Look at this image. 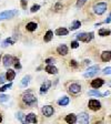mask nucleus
<instances>
[{
	"label": "nucleus",
	"instance_id": "obj_7",
	"mask_svg": "<svg viewBox=\"0 0 111 124\" xmlns=\"http://www.w3.org/2000/svg\"><path fill=\"white\" fill-rule=\"evenodd\" d=\"M15 60L16 58H13L12 55H10V54H6L5 57H3V65H5L6 68H9L11 64H13L15 63Z\"/></svg>",
	"mask_w": 111,
	"mask_h": 124
},
{
	"label": "nucleus",
	"instance_id": "obj_20",
	"mask_svg": "<svg viewBox=\"0 0 111 124\" xmlns=\"http://www.w3.org/2000/svg\"><path fill=\"white\" fill-rule=\"evenodd\" d=\"M16 117H17L22 124H28L27 123V120H26V115H25L22 112H18V113L16 114Z\"/></svg>",
	"mask_w": 111,
	"mask_h": 124
},
{
	"label": "nucleus",
	"instance_id": "obj_16",
	"mask_svg": "<svg viewBox=\"0 0 111 124\" xmlns=\"http://www.w3.org/2000/svg\"><path fill=\"white\" fill-rule=\"evenodd\" d=\"M101 60L103 62H109L111 60V50L110 51H103L101 53Z\"/></svg>",
	"mask_w": 111,
	"mask_h": 124
},
{
	"label": "nucleus",
	"instance_id": "obj_11",
	"mask_svg": "<svg viewBox=\"0 0 111 124\" xmlns=\"http://www.w3.org/2000/svg\"><path fill=\"white\" fill-rule=\"evenodd\" d=\"M104 84V81L102 80V79H100V78H98V79H94V80L91 81V86H92L93 89H99L101 88L102 85Z\"/></svg>",
	"mask_w": 111,
	"mask_h": 124
},
{
	"label": "nucleus",
	"instance_id": "obj_14",
	"mask_svg": "<svg viewBox=\"0 0 111 124\" xmlns=\"http://www.w3.org/2000/svg\"><path fill=\"white\" fill-rule=\"evenodd\" d=\"M26 120L28 124H37V116L34 113H29L28 115H26Z\"/></svg>",
	"mask_w": 111,
	"mask_h": 124
},
{
	"label": "nucleus",
	"instance_id": "obj_24",
	"mask_svg": "<svg viewBox=\"0 0 111 124\" xmlns=\"http://www.w3.org/2000/svg\"><path fill=\"white\" fill-rule=\"evenodd\" d=\"M52 37H53V32H52L51 30H48V31L46 32V34H44V38H43L44 42H49V41H51Z\"/></svg>",
	"mask_w": 111,
	"mask_h": 124
},
{
	"label": "nucleus",
	"instance_id": "obj_13",
	"mask_svg": "<svg viewBox=\"0 0 111 124\" xmlns=\"http://www.w3.org/2000/svg\"><path fill=\"white\" fill-rule=\"evenodd\" d=\"M50 86H51V82H50L49 80H46L43 83H42L41 88H40V94H44V93H47L48 90L50 89Z\"/></svg>",
	"mask_w": 111,
	"mask_h": 124
},
{
	"label": "nucleus",
	"instance_id": "obj_33",
	"mask_svg": "<svg viewBox=\"0 0 111 124\" xmlns=\"http://www.w3.org/2000/svg\"><path fill=\"white\" fill-rule=\"evenodd\" d=\"M39 9H40V6H39V5H34L32 7H31L30 11H31V12H36V11H38Z\"/></svg>",
	"mask_w": 111,
	"mask_h": 124
},
{
	"label": "nucleus",
	"instance_id": "obj_21",
	"mask_svg": "<svg viewBox=\"0 0 111 124\" xmlns=\"http://www.w3.org/2000/svg\"><path fill=\"white\" fill-rule=\"evenodd\" d=\"M70 100L68 96H63V98H61L59 101H58V104H59L60 106H67L68 104H69Z\"/></svg>",
	"mask_w": 111,
	"mask_h": 124
},
{
	"label": "nucleus",
	"instance_id": "obj_23",
	"mask_svg": "<svg viewBox=\"0 0 111 124\" xmlns=\"http://www.w3.org/2000/svg\"><path fill=\"white\" fill-rule=\"evenodd\" d=\"M30 79H31L30 75H25V77L22 78V80H21V86L26 88L27 85L29 84V82H30Z\"/></svg>",
	"mask_w": 111,
	"mask_h": 124
},
{
	"label": "nucleus",
	"instance_id": "obj_41",
	"mask_svg": "<svg viewBox=\"0 0 111 124\" xmlns=\"http://www.w3.org/2000/svg\"><path fill=\"white\" fill-rule=\"evenodd\" d=\"M111 22V12H110V15H109V17L104 20V23H110Z\"/></svg>",
	"mask_w": 111,
	"mask_h": 124
},
{
	"label": "nucleus",
	"instance_id": "obj_38",
	"mask_svg": "<svg viewBox=\"0 0 111 124\" xmlns=\"http://www.w3.org/2000/svg\"><path fill=\"white\" fill-rule=\"evenodd\" d=\"M54 61H56L54 59H52V58H49V59L46 60V63H47V64H53Z\"/></svg>",
	"mask_w": 111,
	"mask_h": 124
},
{
	"label": "nucleus",
	"instance_id": "obj_39",
	"mask_svg": "<svg viewBox=\"0 0 111 124\" xmlns=\"http://www.w3.org/2000/svg\"><path fill=\"white\" fill-rule=\"evenodd\" d=\"M27 5H28V0H21V7H22L23 9L27 8Z\"/></svg>",
	"mask_w": 111,
	"mask_h": 124
},
{
	"label": "nucleus",
	"instance_id": "obj_27",
	"mask_svg": "<svg viewBox=\"0 0 111 124\" xmlns=\"http://www.w3.org/2000/svg\"><path fill=\"white\" fill-rule=\"evenodd\" d=\"M81 27V22L79 20H75L72 22V24H71V27H70V30H77L78 28H80Z\"/></svg>",
	"mask_w": 111,
	"mask_h": 124
},
{
	"label": "nucleus",
	"instance_id": "obj_10",
	"mask_svg": "<svg viewBox=\"0 0 111 124\" xmlns=\"http://www.w3.org/2000/svg\"><path fill=\"white\" fill-rule=\"evenodd\" d=\"M53 112H54V110L51 105H44L43 108H42V113H43V115L47 116V117H50V116L53 114Z\"/></svg>",
	"mask_w": 111,
	"mask_h": 124
},
{
	"label": "nucleus",
	"instance_id": "obj_25",
	"mask_svg": "<svg viewBox=\"0 0 111 124\" xmlns=\"http://www.w3.org/2000/svg\"><path fill=\"white\" fill-rule=\"evenodd\" d=\"M88 94L90 96H99V98H101V96H103V93H100L98 90H91V91H89L88 92Z\"/></svg>",
	"mask_w": 111,
	"mask_h": 124
},
{
	"label": "nucleus",
	"instance_id": "obj_31",
	"mask_svg": "<svg viewBox=\"0 0 111 124\" xmlns=\"http://www.w3.org/2000/svg\"><path fill=\"white\" fill-rule=\"evenodd\" d=\"M9 100V95H6V94H0V103L2 102H7Z\"/></svg>",
	"mask_w": 111,
	"mask_h": 124
},
{
	"label": "nucleus",
	"instance_id": "obj_29",
	"mask_svg": "<svg viewBox=\"0 0 111 124\" xmlns=\"http://www.w3.org/2000/svg\"><path fill=\"white\" fill-rule=\"evenodd\" d=\"M11 86H12V83H11V82H9V83H8V84L2 85V86L0 88V92H5L6 90H8V89H10Z\"/></svg>",
	"mask_w": 111,
	"mask_h": 124
},
{
	"label": "nucleus",
	"instance_id": "obj_2",
	"mask_svg": "<svg viewBox=\"0 0 111 124\" xmlns=\"http://www.w3.org/2000/svg\"><path fill=\"white\" fill-rule=\"evenodd\" d=\"M107 11V3L106 2H98L93 6V12L98 16L103 15Z\"/></svg>",
	"mask_w": 111,
	"mask_h": 124
},
{
	"label": "nucleus",
	"instance_id": "obj_40",
	"mask_svg": "<svg viewBox=\"0 0 111 124\" xmlns=\"http://www.w3.org/2000/svg\"><path fill=\"white\" fill-rule=\"evenodd\" d=\"M78 46H79V43H78L77 41H72V42H71V48L76 49V48H78Z\"/></svg>",
	"mask_w": 111,
	"mask_h": 124
},
{
	"label": "nucleus",
	"instance_id": "obj_34",
	"mask_svg": "<svg viewBox=\"0 0 111 124\" xmlns=\"http://www.w3.org/2000/svg\"><path fill=\"white\" fill-rule=\"evenodd\" d=\"M103 74H111V67H108V68H104L103 71H102Z\"/></svg>",
	"mask_w": 111,
	"mask_h": 124
},
{
	"label": "nucleus",
	"instance_id": "obj_9",
	"mask_svg": "<svg viewBox=\"0 0 111 124\" xmlns=\"http://www.w3.org/2000/svg\"><path fill=\"white\" fill-rule=\"evenodd\" d=\"M78 122H79V124H89V115L85 112L80 113L78 116Z\"/></svg>",
	"mask_w": 111,
	"mask_h": 124
},
{
	"label": "nucleus",
	"instance_id": "obj_1",
	"mask_svg": "<svg viewBox=\"0 0 111 124\" xmlns=\"http://www.w3.org/2000/svg\"><path fill=\"white\" fill-rule=\"evenodd\" d=\"M22 101H23V103L27 104V105L34 106L37 103V98L32 94L31 91H27V92H25L22 94Z\"/></svg>",
	"mask_w": 111,
	"mask_h": 124
},
{
	"label": "nucleus",
	"instance_id": "obj_32",
	"mask_svg": "<svg viewBox=\"0 0 111 124\" xmlns=\"http://www.w3.org/2000/svg\"><path fill=\"white\" fill-rule=\"evenodd\" d=\"M6 74L5 73H0V84H3L6 82Z\"/></svg>",
	"mask_w": 111,
	"mask_h": 124
},
{
	"label": "nucleus",
	"instance_id": "obj_8",
	"mask_svg": "<svg viewBox=\"0 0 111 124\" xmlns=\"http://www.w3.org/2000/svg\"><path fill=\"white\" fill-rule=\"evenodd\" d=\"M69 92L71 94H79L81 92V86L78 83H72V84L69 85Z\"/></svg>",
	"mask_w": 111,
	"mask_h": 124
},
{
	"label": "nucleus",
	"instance_id": "obj_37",
	"mask_svg": "<svg viewBox=\"0 0 111 124\" xmlns=\"http://www.w3.org/2000/svg\"><path fill=\"white\" fill-rule=\"evenodd\" d=\"M70 65L73 68H77L78 67V62L76 60H70Z\"/></svg>",
	"mask_w": 111,
	"mask_h": 124
},
{
	"label": "nucleus",
	"instance_id": "obj_17",
	"mask_svg": "<svg viewBox=\"0 0 111 124\" xmlns=\"http://www.w3.org/2000/svg\"><path fill=\"white\" fill-rule=\"evenodd\" d=\"M44 70H46L49 74H57V73H58V69L56 67H53L52 64H48Z\"/></svg>",
	"mask_w": 111,
	"mask_h": 124
},
{
	"label": "nucleus",
	"instance_id": "obj_19",
	"mask_svg": "<svg viewBox=\"0 0 111 124\" xmlns=\"http://www.w3.org/2000/svg\"><path fill=\"white\" fill-rule=\"evenodd\" d=\"M68 32H69V31H68V29H66V28H58L57 30H56V34L59 37L67 36Z\"/></svg>",
	"mask_w": 111,
	"mask_h": 124
},
{
	"label": "nucleus",
	"instance_id": "obj_30",
	"mask_svg": "<svg viewBox=\"0 0 111 124\" xmlns=\"http://www.w3.org/2000/svg\"><path fill=\"white\" fill-rule=\"evenodd\" d=\"M87 2V0H77V3H76V7L77 8H82L83 5Z\"/></svg>",
	"mask_w": 111,
	"mask_h": 124
},
{
	"label": "nucleus",
	"instance_id": "obj_3",
	"mask_svg": "<svg viewBox=\"0 0 111 124\" xmlns=\"http://www.w3.org/2000/svg\"><path fill=\"white\" fill-rule=\"evenodd\" d=\"M18 15V10H6L0 12V21L7 20V19H11L15 16Z\"/></svg>",
	"mask_w": 111,
	"mask_h": 124
},
{
	"label": "nucleus",
	"instance_id": "obj_12",
	"mask_svg": "<svg viewBox=\"0 0 111 124\" xmlns=\"http://www.w3.org/2000/svg\"><path fill=\"white\" fill-rule=\"evenodd\" d=\"M65 121L67 122L68 124H76V123H77V121H78V117H77V115H76V114L70 113V114H68V115L66 116Z\"/></svg>",
	"mask_w": 111,
	"mask_h": 124
},
{
	"label": "nucleus",
	"instance_id": "obj_44",
	"mask_svg": "<svg viewBox=\"0 0 111 124\" xmlns=\"http://www.w3.org/2000/svg\"><path fill=\"white\" fill-rule=\"evenodd\" d=\"M0 59H1V57H0Z\"/></svg>",
	"mask_w": 111,
	"mask_h": 124
},
{
	"label": "nucleus",
	"instance_id": "obj_28",
	"mask_svg": "<svg viewBox=\"0 0 111 124\" xmlns=\"http://www.w3.org/2000/svg\"><path fill=\"white\" fill-rule=\"evenodd\" d=\"M15 39H12V38H8V39H6L5 41H3V43H2V48H6V46H8L9 44H13L15 43Z\"/></svg>",
	"mask_w": 111,
	"mask_h": 124
},
{
	"label": "nucleus",
	"instance_id": "obj_35",
	"mask_svg": "<svg viewBox=\"0 0 111 124\" xmlns=\"http://www.w3.org/2000/svg\"><path fill=\"white\" fill-rule=\"evenodd\" d=\"M13 64H15V68H16V69H21V64L19 63V60H18V59L15 60V63H13Z\"/></svg>",
	"mask_w": 111,
	"mask_h": 124
},
{
	"label": "nucleus",
	"instance_id": "obj_22",
	"mask_svg": "<svg viewBox=\"0 0 111 124\" xmlns=\"http://www.w3.org/2000/svg\"><path fill=\"white\" fill-rule=\"evenodd\" d=\"M26 28H27V30L28 31L32 32V31H34L37 28H38V24H37L36 22H29V23H27Z\"/></svg>",
	"mask_w": 111,
	"mask_h": 124
},
{
	"label": "nucleus",
	"instance_id": "obj_5",
	"mask_svg": "<svg viewBox=\"0 0 111 124\" xmlns=\"http://www.w3.org/2000/svg\"><path fill=\"white\" fill-rule=\"evenodd\" d=\"M99 71V65H92V67L88 68L85 70V72L83 73V77L85 78H91L93 75H96Z\"/></svg>",
	"mask_w": 111,
	"mask_h": 124
},
{
	"label": "nucleus",
	"instance_id": "obj_26",
	"mask_svg": "<svg viewBox=\"0 0 111 124\" xmlns=\"http://www.w3.org/2000/svg\"><path fill=\"white\" fill-rule=\"evenodd\" d=\"M99 36L100 37H107V36H109V34L111 33V31L109 30V29H104V28H102V29H100L99 30Z\"/></svg>",
	"mask_w": 111,
	"mask_h": 124
},
{
	"label": "nucleus",
	"instance_id": "obj_18",
	"mask_svg": "<svg viewBox=\"0 0 111 124\" xmlns=\"http://www.w3.org/2000/svg\"><path fill=\"white\" fill-rule=\"evenodd\" d=\"M15 77H16V72L13 71V70H8L7 71V73H6V79H7L9 82H11V81L15 79Z\"/></svg>",
	"mask_w": 111,
	"mask_h": 124
},
{
	"label": "nucleus",
	"instance_id": "obj_42",
	"mask_svg": "<svg viewBox=\"0 0 111 124\" xmlns=\"http://www.w3.org/2000/svg\"><path fill=\"white\" fill-rule=\"evenodd\" d=\"M1 121H2V116H1V114H0V123H1Z\"/></svg>",
	"mask_w": 111,
	"mask_h": 124
},
{
	"label": "nucleus",
	"instance_id": "obj_36",
	"mask_svg": "<svg viewBox=\"0 0 111 124\" xmlns=\"http://www.w3.org/2000/svg\"><path fill=\"white\" fill-rule=\"evenodd\" d=\"M54 9H56V10H60V9H62V3L57 2L56 5H54Z\"/></svg>",
	"mask_w": 111,
	"mask_h": 124
},
{
	"label": "nucleus",
	"instance_id": "obj_15",
	"mask_svg": "<svg viewBox=\"0 0 111 124\" xmlns=\"http://www.w3.org/2000/svg\"><path fill=\"white\" fill-rule=\"evenodd\" d=\"M57 52L59 54H61V55H66L68 53V46L66 44H60L57 48Z\"/></svg>",
	"mask_w": 111,
	"mask_h": 124
},
{
	"label": "nucleus",
	"instance_id": "obj_6",
	"mask_svg": "<svg viewBox=\"0 0 111 124\" xmlns=\"http://www.w3.org/2000/svg\"><path fill=\"white\" fill-rule=\"evenodd\" d=\"M88 106L92 111H98V110L101 108V103L98 100H96V99H92V100H90L88 102Z\"/></svg>",
	"mask_w": 111,
	"mask_h": 124
},
{
	"label": "nucleus",
	"instance_id": "obj_4",
	"mask_svg": "<svg viewBox=\"0 0 111 124\" xmlns=\"http://www.w3.org/2000/svg\"><path fill=\"white\" fill-rule=\"evenodd\" d=\"M92 39H93V32H89V33H87V32H82V33L77 34V40L85 42V43L90 42Z\"/></svg>",
	"mask_w": 111,
	"mask_h": 124
},
{
	"label": "nucleus",
	"instance_id": "obj_43",
	"mask_svg": "<svg viewBox=\"0 0 111 124\" xmlns=\"http://www.w3.org/2000/svg\"><path fill=\"white\" fill-rule=\"evenodd\" d=\"M109 85H110V86H111V82H110V83H109Z\"/></svg>",
	"mask_w": 111,
	"mask_h": 124
}]
</instances>
